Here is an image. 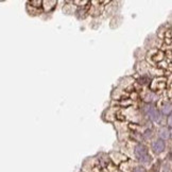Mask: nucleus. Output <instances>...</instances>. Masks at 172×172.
<instances>
[{"label": "nucleus", "mask_w": 172, "mask_h": 172, "mask_svg": "<svg viewBox=\"0 0 172 172\" xmlns=\"http://www.w3.org/2000/svg\"><path fill=\"white\" fill-rule=\"evenodd\" d=\"M133 172H146V170H145V168H142V167H137L134 169V171Z\"/></svg>", "instance_id": "6"}, {"label": "nucleus", "mask_w": 172, "mask_h": 172, "mask_svg": "<svg viewBox=\"0 0 172 172\" xmlns=\"http://www.w3.org/2000/svg\"><path fill=\"white\" fill-rule=\"evenodd\" d=\"M163 113L165 115H170V113H171V104H165L164 107H163Z\"/></svg>", "instance_id": "5"}, {"label": "nucleus", "mask_w": 172, "mask_h": 172, "mask_svg": "<svg viewBox=\"0 0 172 172\" xmlns=\"http://www.w3.org/2000/svg\"><path fill=\"white\" fill-rule=\"evenodd\" d=\"M165 147H166L165 141L162 140V139H157V140H155L153 143H152V149H153V151L156 154L162 153V152L165 150Z\"/></svg>", "instance_id": "3"}, {"label": "nucleus", "mask_w": 172, "mask_h": 172, "mask_svg": "<svg viewBox=\"0 0 172 172\" xmlns=\"http://www.w3.org/2000/svg\"><path fill=\"white\" fill-rule=\"evenodd\" d=\"M159 136L162 137V140L163 139H168V138L170 137V132L167 130V127H164V129L160 130V132H159Z\"/></svg>", "instance_id": "4"}, {"label": "nucleus", "mask_w": 172, "mask_h": 172, "mask_svg": "<svg viewBox=\"0 0 172 172\" xmlns=\"http://www.w3.org/2000/svg\"><path fill=\"white\" fill-rule=\"evenodd\" d=\"M135 155L140 162L149 163L151 160V156L148 154V149L143 145H137L135 148Z\"/></svg>", "instance_id": "1"}, {"label": "nucleus", "mask_w": 172, "mask_h": 172, "mask_svg": "<svg viewBox=\"0 0 172 172\" xmlns=\"http://www.w3.org/2000/svg\"><path fill=\"white\" fill-rule=\"evenodd\" d=\"M151 131H147V132H146V134H145V137H146V138H149V136H150V137H151V136H152V134H151Z\"/></svg>", "instance_id": "7"}, {"label": "nucleus", "mask_w": 172, "mask_h": 172, "mask_svg": "<svg viewBox=\"0 0 172 172\" xmlns=\"http://www.w3.org/2000/svg\"><path fill=\"white\" fill-rule=\"evenodd\" d=\"M145 113L147 116L150 118V120L152 121H159L160 119V114L159 112L155 109V106H153L152 104H147L145 106Z\"/></svg>", "instance_id": "2"}]
</instances>
